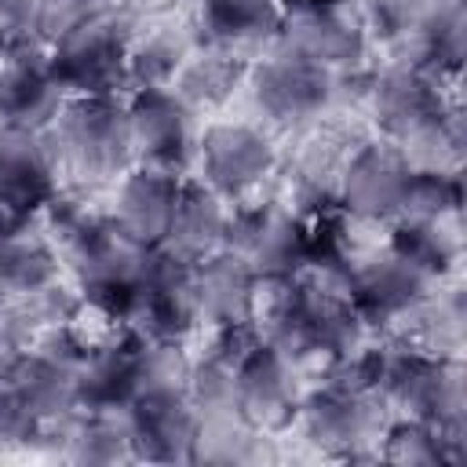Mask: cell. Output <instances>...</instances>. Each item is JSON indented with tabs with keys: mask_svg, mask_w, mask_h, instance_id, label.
<instances>
[{
	"mask_svg": "<svg viewBox=\"0 0 467 467\" xmlns=\"http://www.w3.org/2000/svg\"><path fill=\"white\" fill-rule=\"evenodd\" d=\"M58 175L77 190H99L117 182L131 164L128 109L120 95H69L47 128Z\"/></svg>",
	"mask_w": 467,
	"mask_h": 467,
	"instance_id": "obj_1",
	"label": "cell"
},
{
	"mask_svg": "<svg viewBox=\"0 0 467 467\" xmlns=\"http://www.w3.org/2000/svg\"><path fill=\"white\" fill-rule=\"evenodd\" d=\"M376 398L387 416H412L467 438V394L460 358H438L405 343L379 347Z\"/></svg>",
	"mask_w": 467,
	"mask_h": 467,
	"instance_id": "obj_2",
	"label": "cell"
},
{
	"mask_svg": "<svg viewBox=\"0 0 467 467\" xmlns=\"http://www.w3.org/2000/svg\"><path fill=\"white\" fill-rule=\"evenodd\" d=\"M139 18L109 4L99 15L66 29L47 44L55 77L66 95H120L128 91V44Z\"/></svg>",
	"mask_w": 467,
	"mask_h": 467,
	"instance_id": "obj_3",
	"label": "cell"
},
{
	"mask_svg": "<svg viewBox=\"0 0 467 467\" xmlns=\"http://www.w3.org/2000/svg\"><path fill=\"white\" fill-rule=\"evenodd\" d=\"M244 88H248L255 109L274 128H285V131L317 124L339 102L332 69L306 62L299 55H288L281 47H270L266 55L248 62Z\"/></svg>",
	"mask_w": 467,
	"mask_h": 467,
	"instance_id": "obj_4",
	"label": "cell"
},
{
	"mask_svg": "<svg viewBox=\"0 0 467 467\" xmlns=\"http://www.w3.org/2000/svg\"><path fill=\"white\" fill-rule=\"evenodd\" d=\"M387 409L376 394L347 390L336 383L306 387L299 405V431L303 441L332 460H379V438L387 427Z\"/></svg>",
	"mask_w": 467,
	"mask_h": 467,
	"instance_id": "obj_5",
	"label": "cell"
},
{
	"mask_svg": "<svg viewBox=\"0 0 467 467\" xmlns=\"http://www.w3.org/2000/svg\"><path fill=\"white\" fill-rule=\"evenodd\" d=\"M412 161L390 139H361L339 175L336 208L354 223H394L405 208Z\"/></svg>",
	"mask_w": 467,
	"mask_h": 467,
	"instance_id": "obj_6",
	"label": "cell"
},
{
	"mask_svg": "<svg viewBox=\"0 0 467 467\" xmlns=\"http://www.w3.org/2000/svg\"><path fill=\"white\" fill-rule=\"evenodd\" d=\"M449 106L452 102L441 91V77L401 62L368 69L361 95V109L379 128V139H390L398 146H409L416 135H423Z\"/></svg>",
	"mask_w": 467,
	"mask_h": 467,
	"instance_id": "obj_7",
	"label": "cell"
},
{
	"mask_svg": "<svg viewBox=\"0 0 467 467\" xmlns=\"http://www.w3.org/2000/svg\"><path fill=\"white\" fill-rule=\"evenodd\" d=\"M128 135L135 164H153L175 175H186L197 161V109H190L171 88H139L128 91Z\"/></svg>",
	"mask_w": 467,
	"mask_h": 467,
	"instance_id": "obj_8",
	"label": "cell"
},
{
	"mask_svg": "<svg viewBox=\"0 0 467 467\" xmlns=\"http://www.w3.org/2000/svg\"><path fill=\"white\" fill-rule=\"evenodd\" d=\"M197 175L223 201H248L277 168V150L263 128L241 120H219L201 128L197 139Z\"/></svg>",
	"mask_w": 467,
	"mask_h": 467,
	"instance_id": "obj_9",
	"label": "cell"
},
{
	"mask_svg": "<svg viewBox=\"0 0 467 467\" xmlns=\"http://www.w3.org/2000/svg\"><path fill=\"white\" fill-rule=\"evenodd\" d=\"M259 277H288L306 263V219L281 201H237L230 204L226 241Z\"/></svg>",
	"mask_w": 467,
	"mask_h": 467,
	"instance_id": "obj_10",
	"label": "cell"
},
{
	"mask_svg": "<svg viewBox=\"0 0 467 467\" xmlns=\"http://www.w3.org/2000/svg\"><path fill=\"white\" fill-rule=\"evenodd\" d=\"M120 325L146 339L182 343L201 325L197 303H193V263L157 244L142 285L135 288V296L120 314Z\"/></svg>",
	"mask_w": 467,
	"mask_h": 467,
	"instance_id": "obj_11",
	"label": "cell"
},
{
	"mask_svg": "<svg viewBox=\"0 0 467 467\" xmlns=\"http://www.w3.org/2000/svg\"><path fill=\"white\" fill-rule=\"evenodd\" d=\"M288 55L317 62L332 73L358 69L368 55V33L361 26L358 7L350 4H296L285 7L277 44Z\"/></svg>",
	"mask_w": 467,
	"mask_h": 467,
	"instance_id": "obj_12",
	"label": "cell"
},
{
	"mask_svg": "<svg viewBox=\"0 0 467 467\" xmlns=\"http://www.w3.org/2000/svg\"><path fill=\"white\" fill-rule=\"evenodd\" d=\"M431 288L434 281L423 277L416 266H409L387 244L368 255H354L347 266L350 303L372 332H390Z\"/></svg>",
	"mask_w": 467,
	"mask_h": 467,
	"instance_id": "obj_13",
	"label": "cell"
},
{
	"mask_svg": "<svg viewBox=\"0 0 467 467\" xmlns=\"http://www.w3.org/2000/svg\"><path fill=\"white\" fill-rule=\"evenodd\" d=\"M303 394V368L263 339L237 365V409L255 431H288L299 416Z\"/></svg>",
	"mask_w": 467,
	"mask_h": 467,
	"instance_id": "obj_14",
	"label": "cell"
},
{
	"mask_svg": "<svg viewBox=\"0 0 467 467\" xmlns=\"http://www.w3.org/2000/svg\"><path fill=\"white\" fill-rule=\"evenodd\" d=\"M66 88L55 77L47 44L26 40L15 44L0 73V124L47 131L58 109L66 106Z\"/></svg>",
	"mask_w": 467,
	"mask_h": 467,
	"instance_id": "obj_15",
	"label": "cell"
},
{
	"mask_svg": "<svg viewBox=\"0 0 467 467\" xmlns=\"http://www.w3.org/2000/svg\"><path fill=\"white\" fill-rule=\"evenodd\" d=\"M58 193V164L47 131L0 124V208L15 219H36Z\"/></svg>",
	"mask_w": 467,
	"mask_h": 467,
	"instance_id": "obj_16",
	"label": "cell"
},
{
	"mask_svg": "<svg viewBox=\"0 0 467 467\" xmlns=\"http://www.w3.org/2000/svg\"><path fill=\"white\" fill-rule=\"evenodd\" d=\"M128 416H131V460L193 463L201 416L186 390L139 394L128 405Z\"/></svg>",
	"mask_w": 467,
	"mask_h": 467,
	"instance_id": "obj_17",
	"label": "cell"
},
{
	"mask_svg": "<svg viewBox=\"0 0 467 467\" xmlns=\"http://www.w3.org/2000/svg\"><path fill=\"white\" fill-rule=\"evenodd\" d=\"M285 7L281 0H197V47L255 62L277 44Z\"/></svg>",
	"mask_w": 467,
	"mask_h": 467,
	"instance_id": "obj_18",
	"label": "cell"
},
{
	"mask_svg": "<svg viewBox=\"0 0 467 467\" xmlns=\"http://www.w3.org/2000/svg\"><path fill=\"white\" fill-rule=\"evenodd\" d=\"M259 274L234 255L230 248H219L193 263V303L197 317L208 321L212 328L219 325H248L255 321V303H259Z\"/></svg>",
	"mask_w": 467,
	"mask_h": 467,
	"instance_id": "obj_19",
	"label": "cell"
},
{
	"mask_svg": "<svg viewBox=\"0 0 467 467\" xmlns=\"http://www.w3.org/2000/svg\"><path fill=\"white\" fill-rule=\"evenodd\" d=\"M182 190V175L153 168V164H131L120 175L117 197H113V219L120 223V230H128L135 241L157 248L168 234L175 201Z\"/></svg>",
	"mask_w": 467,
	"mask_h": 467,
	"instance_id": "obj_20",
	"label": "cell"
},
{
	"mask_svg": "<svg viewBox=\"0 0 467 467\" xmlns=\"http://www.w3.org/2000/svg\"><path fill=\"white\" fill-rule=\"evenodd\" d=\"M226 219H230V201H223L215 190H208L201 179H182L168 234L161 248L186 263H201L204 255L219 252L226 241Z\"/></svg>",
	"mask_w": 467,
	"mask_h": 467,
	"instance_id": "obj_21",
	"label": "cell"
},
{
	"mask_svg": "<svg viewBox=\"0 0 467 467\" xmlns=\"http://www.w3.org/2000/svg\"><path fill=\"white\" fill-rule=\"evenodd\" d=\"M62 274V252L44 230V223L26 219L15 230L0 234V296L22 299L47 285H55Z\"/></svg>",
	"mask_w": 467,
	"mask_h": 467,
	"instance_id": "obj_22",
	"label": "cell"
},
{
	"mask_svg": "<svg viewBox=\"0 0 467 467\" xmlns=\"http://www.w3.org/2000/svg\"><path fill=\"white\" fill-rule=\"evenodd\" d=\"M197 47L193 29H182L164 18H142L128 44V91L139 88H171L175 73Z\"/></svg>",
	"mask_w": 467,
	"mask_h": 467,
	"instance_id": "obj_23",
	"label": "cell"
},
{
	"mask_svg": "<svg viewBox=\"0 0 467 467\" xmlns=\"http://www.w3.org/2000/svg\"><path fill=\"white\" fill-rule=\"evenodd\" d=\"M463 292L445 288V292H427L390 332L394 343L438 354V358H460L463 347Z\"/></svg>",
	"mask_w": 467,
	"mask_h": 467,
	"instance_id": "obj_24",
	"label": "cell"
},
{
	"mask_svg": "<svg viewBox=\"0 0 467 467\" xmlns=\"http://www.w3.org/2000/svg\"><path fill=\"white\" fill-rule=\"evenodd\" d=\"M69 463H128L131 460V416L120 409H77L62 456Z\"/></svg>",
	"mask_w": 467,
	"mask_h": 467,
	"instance_id": "obj_25",
	"label": "cell"
},
{
	"mask_svg": "<svg viewBox=\"0 0 467 467\" xmlns=\"http://www.w3.org/2000/svg\"><path fill=\"white\" fill-rule=\"evenodd\" d=\"M248 62L212 51V47H193L182 69L171 80V91L190 106V109H219L234 99V91L244 84Z\"/></svg>",
	"mask_w": 467,
	"mask_h": 467,
	"instance_id": "obj_26",
	"label": "cell"
},
{
	"mask_svg": "<svg viewBox=\"0 0 467 467\" xmlns=\"http://www.w3.org/2000/svg\"><path fill=\"white\" fill-rule=\"evenodd\" d=\"M379 460L401 467H438L463 460V438L445 434L441 427L412 416H390L379 438Z\"/></svg>",
	"mask_w": 467,
	"mask_h": 467,
	"instance_id": "obj_27",
	"label": "cell"
},
{
	"mask_svg": "<svg viewBox=\"0 0 467 467\" xmlns=\"http://www.w3.org/2000/svg\"><path fill=\"white\" fill-rule=\"evenodd\" d=\"M390 252H398L409 266H416L434 285L452 274L460 259V234L449 223H423V219H394L390 223Z\"/></svg>",
	"mask_w": 467,
	"mask_h": 467,
	"instance_id": "obj_28",
	"label": "cell"
},
{
	"mask_svg": "<svg viewBox=\"0 0 467 467\" xmlns=\"http://www.w3.org/2000/svg\"><path fill=\"white\" fill-rule=\"evenodd\" d=\"M438 0H365L358 7L368 44H379L390 62H405L409 47Z\"/></svg>",
	"mask_w": 467,
	"mask_h": 467,
	"instance_id": "obj_29",
	"label": "cell"
},
{
	"mask_svg": "<svg viewBox=\"0 0 467 467\" xmlns=\"http://www.w3.org/2000/svg\"><path fill=\"white\" fill-rule=\"evenodd\" d=\"M193 361L175 339H146L135 332V398L153 390H186ZM131 398V401H135Z\"/></svg>",
	"mask_w": 467,
	"mask_h": 467,
	"instance_id": "obj_30",
	"label": "cell"
},
{
	"mask_svg": "<svg viewBox=\"0 0 467 467\" xmlns=\"http://www.w3.org/2000/svg\"><path fill=\"white\" fill-rule=\"evenodd\" d=\"M463 204V179L460 171H438V168H416L405 208L398 219H423V223H452Z\"/></svg>",
	"mask_w": 467,
	"mask_h": 467,
	"instance_id": "obj_31",
	"label": "cell"
},
{
	"mask_svg": "<svg viewBox=\"0 0 467 467\" xmlns=\"http://www.w3.org/2000/svg\"><path fill=\"white\" fill-rule=\"evenodd\" d=\"M113 0H44V15H40V44H55L66 29H73L77 22L99 15L102 7H109Z\"/></svg>",
	"mask_w": 467,
	"mask_h": 467,
	"instance_id": "obj_32",
	"label": "cell"
},
{
	"mask_svg": "<svg viewBox=\"0 0 467 467\" xmlns=\"http://www.w3.org/2000/svg\"><path fill=\"white\" fill-rule=\"evenodd\" d=\"M44 0H0V36L7 44L40 40Z\"/></svg>",
	"mask_w": 467,
	"mask_h": 467,
	"instance_id": "obj_33",
	"label": "cell"
},
{
	"mask_svg": "<svg viewBox=\"0 0 467 467\" xmlns=\"http://www.w3.org/2000/svg\"><path fill=\"white\" fill-rule=\"evenodd\" d=\"M29 434H33V423H29L15 387L7 379H0V456L18 445H29Z\"/></svg>",
	"mask_w": 467,
	"mask_h": 467,
	"instance_id": "obj_34",
	"label": "cell"
},
{
	"mask_svg": "<svg viewBox=\"0 0 467 467\" xmlns=\"http://www.w3.org/2000/svg\"><path fill=\"white\" fill-rule=\"evenodd\" d=\"M113 4L124 7L128 15H135L142 22V18H164V15H171L182 0H113Z\"/></svg>",
	"mask_w": 467,
	"mask_h": 467,
	"instance_id": "obj_35",
	"label": "cell"
},
{
	"mask_svg": "<svg viewBox=\"0 0 467 467\" xmlns=\"http://www.w3.org/2000/svg\"><path fill=\"white\" fill-rule=\"evenodd\" d=\"M296 4H350V0H281V7H296Z\"/></svg>",
	"mask_w": 467,
	"mask_h": 467,
	"instance_id": "obj_36",
	"label": "cell"
},
{
	"mask_svg": "<svg viewBox=\"0 0 467 467\" xmlns=\"http://www.w3.org/2000/svg\"><path fill=\"white\" fill-rule=\"evenodd\" d=\"M11 47H15V44H7V40L0 36V73H4V66H7V55H11Z\"/></svg>",
	"mask_w": 467,
	"mask_h": 467,
	"instance_id": "obj_37",
	"label": "cell"
},
{
	"mask_svg": "<svg viewBox=\"0 0 467 467\" xmlns=\"http://www.w3.org/2000/svg\"><path fill=\"white\" fill-rule=\"evenodd\" d=\"M0 303H4V296H0Z\"/></svg>",
	"mask_w": 467,
	"mask_h": 467,
	"instance_id": "obj_38",
	"label": "cell"
}]
</instances>
